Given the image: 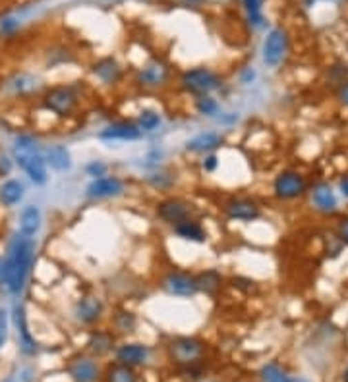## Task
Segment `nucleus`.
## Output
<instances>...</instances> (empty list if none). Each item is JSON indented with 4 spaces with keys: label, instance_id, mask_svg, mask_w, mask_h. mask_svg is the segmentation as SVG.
Listing matches in <instances>:
<instances>
[{
    "label": "nucleus",
    "instance_id": "obj_14",
    "mask_svg": "<svg viewBox=\"0 0 348 382\" xmlns=\"http://www.w3.org/2000/svg\"><path fill=\"white\" fill-rule=\"evenodd\" d=\"M309 201L319 214H335L338 210L337 193L327 182H318L309 188Z\"/></svg>",
    "mask_w": 348,
    "mask_h": 382
},
{
    "label": "nucleus",
    "instance_id": "obj_38",
    "mask_svg": "<svg viewBox=\"0 0 348 382\" xmlns=\"http://www.w3.org/2000/svg\"><path fill=\"white\" fill-rule=\"evenodd\" d=\"M86 174L91 178V180H95V178H103V176L108 174V164H105L103 161H91V163H87Z\"/></svg>",
    "mask_w": 348,
    "mask_h": 382
},
{
    "label": "nucleus",
    "instance_id": "obj_42",
    "mask_svg": "<svg viewBox=\"0 0 348 382\" xmlns=\"http://www.w3.org/2000/svg\"><path fill=\"white\" fill-rule=\"evenodd\" d=\"M202 168L205 170V172H215L217 168H219V154L217 153H209L203 157L202 161Z\"/></svg>",
    "mask_w": 348,
    "mask_h": 382
},
{
    "label": "nucleus",
    "instance_id": "obj_21",
    "mask_svg": "<svg viewBox=\"0 0 348 382\" xmlns=\"http://www.w3.org/2000/svg\"><path fill=\"white\" fill-rule=\"evenodd\" d=\"M43 159L50 170L55 172H68L72 168V153L68 149L66 145L62 143H55L48 145L47 149L43 151Z\"/></svg>",
    "mask_w": 348,
    "mask_h": 382
},
{
    "label": "nucleus",
    "instance_id": "obj_1",
    "mask_svg": "<svg viewBox=\"0 0 348 382\" xmlns=\"http://www.w3.org/2000/svg\"><path fill=\"white\" fill-rule=\"evenodd\" d=\"M35 249H37L35 238H26L19 232L10 238L6 253L2 257V268H0V286L10 296H19L26 290L31 268L35 263Z\"/></svg>",
    "mask_w": 348,
    "mask_h": 382
},
{
    "label": "nucleus",
    "instance_id": "obj_37",
    "mask_svg": "<svg viewBox=\"0 0 348 382\" xmlns=\"http://www.w3.org/2000/svg\"><path fill=\"white\" fill-rule=\"evenodd\" d=\"M10 332V313L6 307H0V350L8 342Z\"/></svg>",
    "mask_w": 348,
    "mask_h": 382
},
{
    "label": "nucleus",
    "instance_id": "obj_12",
    "mask_svg": "<svg viewBox=\"0 0 348 382\" xmlns=\"http://www.w3.org/2000/svg\"><path fill=\"white\" fill-rule=\"evenodd\" d=\"M14 161L35 185H45L48 182V166L43 153H16Z\"/></svg>",
    "mask_w": 348,
    "mask_h": 382
},
{
    "label": "nucleus",
    "instance_id": "obj_13",
    "mask_svg": "<svg viewBox=\"0 0 348 382\" xmlns=\"http://www.w3.org/2000/svg\"><path fill=\"white\" fill-rule=\"evenodd\" d=\"M222 210L226 219L234 222H253L261 217L260 203L251 197H231L224 203Z\"/></svg>",
    "mask_w": 348,
    "mask_h": 382
},
{
    "label": "nucleus",
    "instance_id": "obj_36",
    "mask_svg": "<svg viewBox=\"0 0 348 382\" xmlns=\"http://www.w3.org/2000/svg\"><path fill=\"white\" fill-rule=\"evenodd\" d=\"M18 31H19V21L16 18L8 16V18L0 19V37H6V39L14 37Z\"/></svg>",
    "mask_w": 348,
    "mask_h": 382
},
{
    "label": "nucleus",
    "instance_id": "obj_8",
    "mask_svg": "<svg viewBox=\"0 0 348 382\" xmlns=\"http://www.w3.org/2000/svg\"><path fill=\"white\" fill-rule=\"evenodd\" d=\"M161 288L171 297H193L200 294L197 274L188 270H168L161 280Z\"/></svg>",
    "mask_w": 348,
    "mask_h": 382
},
{
    "label": "nucleus",
    "instance_id": "obj_22",
    "mask_svg": "<svg viewBox=\"0 0 348 382\" xmlns=\"http://www.w3.org/2000/svg\"><path fill=\"white\" fill-rule=\"evenodd\" d=\"M39 79L35 76H31V74H16V76H12L10 79H6V89H8V93L12 97H16V99H26V97L35 95L39 91Z\"/></svg>",
    "mask_w": 348,
    "mask_h": 382
},
{
    "label": "nucleus",
    "instance_id": "obj_4",
    "mask_svg": "<svg viewBox=\"0 0 348 382\" xmlns=\"http://www.w3.org/2000/svg\"><path fill=\"white\" fill-rule=\"evenodd\" d=\"M168 355L174 363L188 369L202 361L205 355V344L193 336H178L168 344Z\"/></svg>",
    "mask_w": 348,
    "mask_h": 382
},
{
    "label": "nucleus",
    "instance_id": "obj_48",
    "mask_svg": "<svg viewBox=\"0 0 348 382\" xmlns=\"http://www.w3.org/2000/svg\"><path fill=\"white\" fill-rule=\"evenodd\" d=\"M287 382H309L308 379H304V376H292V379H289Z\"/></svg>",
    "mask_w": 348,
    "mask_h": 382
},
{
    "label": "nucleus",
    "instance_id": "obj_23",
    "mask_svg": "<svg viewBox=\"0 0 348 382\" xmlns=\"http://www.w3.org/2000/svg\"><path fill=\"white\" fill-rule=\"evenodd\" d=\"M173 234L178 239L190 241V243H205L207 241V232L203 228V224L197 219H193V217L173 226Z\"/></svg>",
    "mask_w": 348,
    "mask_h": 382
},
{
    "label": "nucleus",
    "instance_id": "obj_33",
    "mask_svg": "<svg viewBox=\"0 0 348 382\" xmlns=\"http://www.w3.org/2000/svg\"><path fill=\"white\" fill-rule=\"evenodd\" d=\"M193 106H195V112L203 118H219L221 114V103L213 95L197 97Z\"/></svg>",
    "mask_w": 348,
    "mask_h": 382
},
{
    "label": "nucleus",
    "instance_id": "obj_25",
    "mask_svg": "<svg viewBox=\"0 0 348 382\" xmlns=\"http://www.w3.org/2000/svg\"><path fill=\"white\" fill-rule=\"evenodd\" d=\"M115 342L116 338L113 330H93L89 340H87V350L95 357H103V355H108L115 350Z\"/></svg>",
    "mask_w": 348,
    "mask_h": 382
},
{
    "label": "nucleus",
    "instance_id": "obj_41",
    "mask_svg": "<svg viewBox=\"0 0 348 382\" xmlns=\"http://www.w3.org/2000/svg\"><path fill=\"white\" fill-rule=\"evenodd\" d=\"M337 238L340 239V243H342V245H347L348 248V214H345V217H340V219H338Z\"/></svg>",
    "mask_w": 348,
    "mask_h": 382
},
{
    "label": "nucleus",
    "instance_id": "obj_6",
    "mask_svg": "<svg viewBox=\"0 0 348 382\" xmlns=\"http://www.w3.org/2000/svg\"><path fill=\"white\" fill-rule=\"evenodd\" d=\"M290 39L289 33L282 28H273L263 39V45H261V60L263 64L271 70L279 68L282 64V60L287 58L289 52Z\"/></svg>",
    "mask_w": 348,
    "mask_h": 382
},
{
    "label": "nucleus",
    "instance_id": "obj_31",
    "mask_svg": "<svg viewBox=\"0 0 348 382\" xmlns=\"http://www.w3.org/2000/svg\"><path fill=\"white\" fill-rule=\"evenodd\" d=\"M263 4H265V0H242V8L246 12V18H248V23L251 28L260 29L265 23Z\"/></svg>",
    "mask_w": 348,
    "mask_h": 382
},
{
    "label": "nucleus",
    "instance_id": "obj_26",
    "mask_svg": "<svg viewBox=\"0 0 348 382\" xmlns=\"http://www.w3.org/2000/svg\"><path fill=\"white\" fill-rule=\"evenodd\" d=\"M26 197V185L23 182H19L16 178H10L0 183V205L4 209H12L19 205Z\"/></svg>",
    "mask_w": 348,
    "mask_h": 382
},
{
    "label": "nucleus",
    "instance_id": "obj_35",
    "mask_svg": "<svg viewBox=\"0 0 348 382\" xmlns=\"http://www.w3.org/2000/svg\"><path fill=\"white\" fill-rule=\"evenodd\" d=\"M16 153H39V141L29 134L16 137Z\"/></svg>",
    "mask_w": 348,
    "mask_h": 382
},
{
    "label": "nucleus",
    "instance_id": "obj_34",
    "mask_svg": "<svg viewBox=\"0 0 348 382\" xmlns=\"http://www.w3.org/2000/svg\"><path fill=\"white\" fill-rule=\"evenodd\" d=\"M261 379L263 382H287L289 381V376L287 373L280 369L277 363H269L265 365L263 369H261Z\"/></svg>",
    "mask_w": 348,
    "mask_h": 382
},
{
    "label": "nucleus",
    "instance_id": "obj_39",
    "mask_svg": "<svg viewBox=\"0 0 348 382\" xmlns=\"http://www.w3.org/2000/svg\"><path fill=\"white\" fill-rule=\"evenodd\" d=\"M347 74H348L347 64H337V66L329 68V79H331V81H333L337 87L347 81Z\"/></svg>",
    "mask_w": 348,
    "mask_h": 382
},
{
    "label": "nucleus",
    "instance_id": "obj_30",
    "mask_svg": "<svg viewBox=\"0 0 348 382\" xmlns=\"http://www.w3.org/2000/svg\"><path fill=\"white\" fill-rule=\"evenodd\" d=\"M105 382H137V373L134 367L124 363H113L105 373Z\"/></svg>",
    "mask_w": 348,
    "mask_h": 382
},
{
    "label": "nucleus",
    "instance_id": "obj_40",
    "mask_svg": "<svg viewBox=\"0 0 348 382\" xmlns=\"http://www.w3.org/2000/svg\"><path fill=\"white\" fill-rule=\"evenodd\" d=\"M161 159H163V151H161V149H151L149 153L145 154L144 166L147 170H155V168H159Z\"/></svg>",
    "mask_w": 348,
    "mask_h": 382
},
{
    "label": "nucleus",
    "instance_id": "obj_16",
    "mask_svg": "<svg viewBox=\"0 0 348 382\" xmlns=\"http://www.w3.org/2000/svg\"><path fill=\"white\" fill-rule=\"evenodd\" d=\"M97 137L101 141H137L142 139L144 134L142 130L137 128L135 122H124V120H118V122H113V124L105 125Z\"/></svg>",
    "mask_w": 348,
    "mask_h": 382
},
{
    "label": "nucleus",
    "instance_id": "obj_27",
    "mask_svg": "<svg viewBox=\"0 0 348 382\" xmlns=\"http://www.w3.org/2000/svg\"><path fill=\"white\" fill-rule=\"evenodd\" d=\"M145 182H147V185H151L153 190L168 191L173 190L174 183H176V172L159 166L155 170H149V174L145 176Z\"/></svg>",
    "mask_w": 348,
    "mask_h": 382
},
{
    "label": "nucleus",
    "instance_id": "obj_11",
    "mask_svg": "<svg viewBox=\"0 0 348 382\" xmlns=\"http://www.w3.org/2000/svg\"><path fill=\"white\" fill-rule=\"evenodd\" d=\"M12 323L16 326L19 352L23 355H28V357H33L39 352V345L35 342V336L31 334V330H29L28 311H26L23 303H16L14 305V309H12Z\"/></svg>",
    "mask_w": 348,
    "mask_h": 382
},
{
    "label": "nucleus",
    "instance_id": "obj_5",
    "mask_svg": "<svg viewBox=\"0 0 348 382\" xmlns=\"http://www.w3.org/2000/svg\"><path fill=\"white\" fill-rule=\"evenodd\" d=\"M308 190V180L298 170H282L273 180V195L279 201H296Z\"/></svg>",
    "mask_w": 348,
    "mask_h": 382
},
{
    "label": "nucleus",
    "instance_id": "obj_49",
    "mask_svg": "<svg viewBox=\"0 0 348 382\" xmlns=\"http://www.w3.org/2000/svg\"><path fill=\"white\" fill-rule=\"evenodd\" d=\"M345 382H348V369L345 371Z\"/></svg>",
    "mask_w": 348,
    "mask_h": 382
},
{
    "label": "nucleus",
    "instance_id": "obj_24",
    "mask_svg": "<svg viewBox=\"0 0 348 382\" xmlns=\"http://www.w3.org/2000/svg\"><path fill=\"white\" fill-rule=\"evenodd\" d=\"M41 226H43V214H41L39 207H35V205L23 207L21 212H19V234L26 236V238H35L41 232Z\"/></svg>",
    "mask_w": 348,
    "mask_h": 382
},
{
    "label": "nucleus",
    "instance_id": "obj_7",
    "mask_svg": "<svg viewBox=\"0 0 348 382\" xmlns=\"http://www.w3.org/2000/svg\"><path fill=\"white\" fill-rule=\"evenodd\" d=\"M171 81V66L163 58H151L135 74V83L145 91H157L168 86Z\"/></svg>",
    "mask_w": 348,
    "mask_h": 382
},
{
    "label": "nucleus",
    "instance_id": "obj_15",
    "mask_svg": "<svg viewBox=\"0 0 348 382\" xmlns=\"http://www.w3.org/2000/svg\"><path fill=\"white\" fill-rule=\"evenodd\" d=\"M105 313V303L103 299L97 296H81L74 305V315H76L77 323L86 326L97 325Z\"/></svg>",
    "mask_w": 348,
    "mask_h": 382
},
{
    "label": "nucleus",
    "instance_id": "obj_29",
    "mask_svg": "<svg viewBox=\"0 0 348 382\" xmlns=\"http://www.w3.org/2000/svg\"><path fill=\"white\" fill-rule=\"evenodd\" d=\"M135 124L142 130V134H153L163 125V116L155 108H144L135 118Z\"/></svg>",
    "mask_w": 348,
    "mask_h": 382
},
{
    "label": "nucleus",
    "instance_id": "obj_28",
    "mask_svg": "<svg viewBox=\"0 0 348 382\" xmlns=\"http://www.w3.org/2000/svg\"><path fill=\"white\" fill-rule=\"evenodd\" d=\"M197 286H200V294H205V296H217L221 292L222 288V277L219 270H203L197 274Z\"/></svg>",
    "mask_w": 348,
    "mask_h": 382
},
{
    "label": "nucleus",
    "instance_id": "obj_17",
    "mask_svg": "<svg viewBox=\"0 0 348 382\" xmlns=\"http://www.w3.org/2000/svg\"><path fill=\"white\" fill-rule=\"evenodd\" d=\"M224 135L221 132H200L195 134L193 137H190L186 141V151L192 154H209V153H217L224 145Z\"/></svg>",
    "mask_w": 348,
    "mask_h": 382
},
{
    "label": "nucleus",
    "instance_id": "obj_2",
    "mask_svg": "<svg viewBox=\"0 0 348 382\" xmlns=\"http://www.w3.org/2000/svg\"><path fill=\"white\" fill-rule=\"evenodd\" d=\"M178 86L186 95L193 97V99L207 97L221 89L222 76L219 72H215L213 68L207 66L188 68V70H184L182 76L178 79Z\"/></svg>",
    "mask_w": 348,
    "mask_h": 382
},
{
    "label": "nucleus",
    "instance_id": "obj_47",
    "mask_svg": "<svg viewBox=\"0 0 348 382\" xmlns=\"http://www.w3.org/2000/svg\"><path fill=\"white\" fill-rule=\"evenodd\" d=\"M184 6H202L207 0H180Z\"/></svg>",
    "mask_w": 348,
    "mask_h": 382
},
{
    "label": "nucleus",
    "instance_id": "obj_44",
    "mask_svg": "<svg viewBox=\"0 0 348 382\" xmlns=\"http://www.w3.org/2000/svg\"><path fill=\"white\" fill-rule=\"evenodd\" d=\"M337 97L342 105L348 106V79L345 81V83H340V86L337 87Z\"/></svg>",
    "mask_w": 348,
    "mask_h": 382
},
{
    "label": "nucleus",
    "instance_id": "obj_43",
    "mask_svg": "<svg viewBox=\"0 0 348 382\" xmlns=\"http://www.w3.org/2000/svg\"><path fill=\"white\" fill-rule=\"evenodd\" d=\"M240 83L242 86H251L253 81H255V77H258V72L253 70L251 66H246L240 70Z\"/></svg>",
    "mask_w": 348,
    "mask_h": 382
},
{
    "label": "nucleus",
    "instance_id": "obj_32",
    "mask_svg": "<svg viewBox=\"0 0 348 382\" xmlns=\"http://www.w3.org/2000/svg\"><path fill=\"white\" fill-rule=\"evenodd\" d=\"M135 326H137V316L132 311L120 309L113 315V328L118 334H130V332H134Z\"/></svg>",
    "mask_w": 348,
    "mask_h": 382
},
{
    "label": "nucleus",
    "instance_id": "obj_9",
    "mask_svg": "<svg viewBox=\"0 0 348 382\" xmlns=\"http://www.w3.org/2000/svg\"><path fill=\"white\" fill-rule=\"evenodd\" d=\"M126 183L116 174H106L103 178H95L87 183L86 197L89 201H108L124 195Z\"/></svg>",
    "mask_w": 348,
    "mask_h": 382
},
{
    "label": "nucleus",
    "instance_id": "obj_18",
    "mask_svg": "<svg viewBox=\"0 0 348 382\" xmlns=\"http://www.w3.org/2000/svg\"><path fill=\"white\" fill-rule=\"evenodd\" d=\"M151 350L149 345L139 344V342H126V344L116 348V361L124 363L128 367H142L149 361Z\"/></svg>",
    "mask_w": 348,
    "mask_h": 382
},
{
    "label": "nucleus",
    "instance_id": "obj_46",
    "mask_svg": "<svg viewBox=\"0 0 348 382\" xmlns=\"http://www.w3.org/2000/svg\"><path fill=\"white\" fill-rule=\"evenodd\" d=\"M338 188H340V193H342V197L348 199V174L347 176H342L340 178V182H338Z\"/></svg>",
    "mask_w": 348,
    "mask_h": 382
},
{
    "label": "nucleus",
    "instance_id": "obj_10",
    "mask_svg": "<svg viewBox=\"0 0 348 382\" xmlns=\"http://www.w3.org/2000/svg\"><path fill=\"white\" fill-rule=\"evenodd\" d=\"M155 217L173 228L178 222L192 217V205L182 197H164L155 205Z\"/></svg>",
    "mask_w": 348,
    "mask_h": 382
},
{
    "label": "nucleus",
    "instance_id": "obj_19",
    "mask_svg": "<svg viewBox=\"0 0 348 382\" xmlns=\"http://www.w3.org/2000/svg\"><path fill=\"white\" fill-rule=\"evenodd\" d=\"M91 74H93V77H95L101 86L113 87L122 79V66L113 57L99 58L95 64H93V68H91Z\"/></svg>",
    "mask_w": 348,
    "mask_h": 382
},
{
    "label": "nucleus",
    "instance_id": "obj_45",
    "mask_svg": "<svg viewBox=\"0 0 348 382\" xmlns=\"http://www.w3.org/2000/svg\"><path fill=\"white\" fill-rule=\"evenodd\" d=\"M12 170V161L6 154H0V176H8Z\"/></svg>",
    "mask_w": 348,
    "mask_h": 382
},
{
    "label": "nucleus",
    "instance_id": "obj_20",
    "mask_svg": "<svg viewBox=\"0 0 348 382\" xmlns=\"http://www.w3.org/2000/svg\"><path fill=\"white\" fill-rule=\"evenodd\" d=\"M68 374L72 376L74 382H97L101 376V369L93 357L79 355L68 365Z\"/></svg>",
    "mask_w": 348,
    "mask_h": 382
},
{
    "label": "nucleus",
    "instance_id": "obj_3",
    "mask_svg": "<svg viewBox=\"0 0 348 382\" xmlns=\"http://www.w3.org/2000/svg\"><path fill=\"white\" fill-rule=\"evenodd\" d=\"M45 110L52 112L58 118H68L77 110L81 103V95L74 86H55L48 87L41 97Z\"/></svg>",
    "mask_w": 348,
    "mask_h": 382
}]
</instances>
